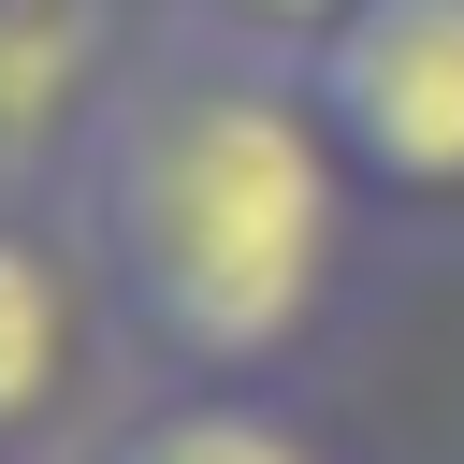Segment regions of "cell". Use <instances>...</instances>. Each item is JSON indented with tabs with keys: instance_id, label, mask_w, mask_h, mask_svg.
Segmentation results:
<instances>
[{
	"instance_id": "7a4b0ae2",
	"label": "cell",
	"mask_w": 464,
	"mask_h": 464,
	"mask_svg": "<svg viewBox=\"0 0 464 464\" xmlns=\"http://www.w3.org/2000/svg\"><path fill=\"white\" fill-rule=\"evenodd\" d=\"M304 87L406 246L464 232V0H362L304 58Z\"/></svg>"
},
{
	"instance_id": "5b68a950",
	"label": "cell",
	"mask_w": 464,
	"mask_h": 464,
	"mask_svg": "<svg viewBox=\"0 0 464 464\" xmlns=\"http://www.w3.org/2000/svg\"><path fill=\"white\" fill-rule=\"evenodd\" d=\"M72 464H377L334 377H130Z\"/></svg>"
},
{
	"instance_id": "277c9868",
	"label": "cell",
	"mask_w": 464,
	"mask_h": 464,
	"mask_svg": "<svg viewBox=\"0 0 464 464\" xmlns=\"http://www.w3.org/2000/svg\"><path fill=\"white\" fill-rule=\"evenodd\" d=\"M160 0H0V203H72Z\"/></svg>"
},
{
	"instance_id": "6da1fadb",
	"label": "cell",
	"mask_w": 464,
	"mask_h": 464,
	"mask_svg": "<svg viewBox=\"0 0 464 464\" xmlns=\"http://www.w3.org/2000/svg\"><path fill=\"white\" fill-rule=\"evenodd\" d=\"M72 218L145 377H334V348L377 319L406 261L304 58H246L203 29H160L130 58L72 174Z\"/></svg>"
},
{
	"instance_id": "3957f363",
	"label": "cell",
	"mask_w": 464,
	"mask_h": 464,
	"mask_svg": "<svg viewBox=\"0 0 464 464\" xmlns=\"http://www.w3.org/2000/svg\"><path fill=\"white\" fill-rule=\"evenodd\" d=\"M130 319L72 203H0V464H72L130 406Z\"/></svg>"
},
{
	"instance_id": "8992f818",
	"label": "cell",
	"mask_w": 464,
	"mask_h": 464,
	"mask_svg": "<svg viewBox=\"0 0 464 464\" xmlns=\"http://www.w3.org/2000/svg\"><path fill=\"white\" fill-rule=\"evenodd\" d=\"M362 0H160V29H203V44H246V58H319Z\"/></svg>"
}]
</instances>
